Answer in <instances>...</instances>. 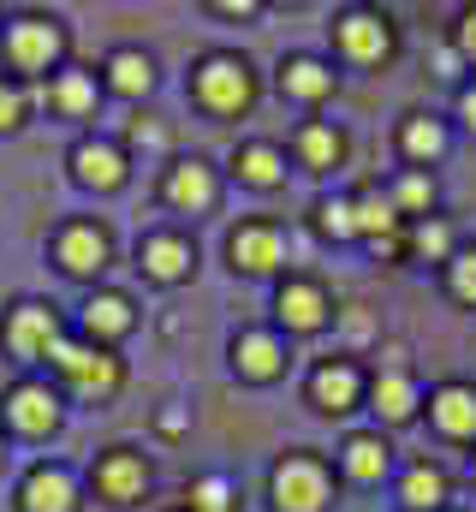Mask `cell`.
<instances>
[{
    "mask_svg": "<svg viewBox=\"0 0 476 512\" xmlns=\"http://www.w3.org/2000/svg\"><path fill=\"white\" fill-rule=\"evenodd\" d=\"M72 60V30L60 12H12L0 18V72L18 84H48Z\"/></svg>",
    "mask_w": 476,
    "mask_h": 512,
    "instance_id": "cell-1",
    "label": "cell"
},
{
    "mask_svg": "<svg viewBox=\"0 0 476 512\" xmlns=\"http://www.w3.org/2000/svg\"><path fill=\"white\" fill-rule=\"evenodd\" d=\"M381 191H387V203L399 209L405 227L423 221V215H435V197H441V191H435V173H423V167H405V173H399L393 185H381Z\"/></svg>",
    "mask_w": 476,
    "mask_h": 512,
    "instance_id": "cell-30",
    "label": "cell"
},
{
    "mask_svg": "<svg viewBox=\"0 0 476 512\" xmlns=\"http://www.w3.org/2000/svg\"><path fill=\"white\" fill-rule=\"evenodd\" d=\"M161 203L173 215H209L221 203V167L209 155H173L161 167Z\"/></svg>",
    "mask_w": 476,
    "mask_h": 512,
    "instance_id": "cell-10",
    "label": "cell"
},
{
    "mask_svg": "<svg viewBox=\"0 0 476 512\" xmlns=\"http://www.w3.org/2000/svg\"><path fill=\"white\" fill-rule=\"evenodd\" d=\"M447 471L429 465V459H411L405 477H399V507L405 512H447Z\"/></svg>",
    "mask_w": 476,
    "mask_h": 512,
    "instance_id": "cell-29",
    "label": "cell"
},
{
    "mask_svg": "<svg viewBox=\"0 0 476 512\" xmlns=\"http://www.w3.org/2000/svg\"><path fill=\"white\" fill-rule=\"evenodd\" d=\"M227 358H233V376L238 382H280L286 370H292V346H286V334L280 328H238L233 346H227Z\"/></svg>",
    "mask_w": 476,
    "mask_h": 512,
    "instance_id": "cell-14",
    "label": "cell"
},
{
    "mask_svg": "<svg viewBox=\"0 0 476 512\" xmlns=\"http://www.w3.org/2000/svg\"><path fill=\"white\" fill-rule=\"evenodd\" d=\"M179 512H185V507H179Z\"/></svg>",
    "mask_w": 476,
    "mask_h": 512,
    "instance_id": "cell-43",
    "label": "cell"
},
{
    "mask_svg": "<svg viewBox=\"0 0 476 512\" xmlns=\"http://www.w3.org/2000/svg\"><path fill=\"white\" fill-rule=\"evenodd\" d=\"M387 471H393V447H387L381 429H352V435L340 441V477H346V483L375 489Z\"/></svg>",
    "mask_w": 476,
    "mask_h": 512,
    "instance_id": "cell-25",
    "label": "cell"
},
{
    "mask_svg": "<svg viewBox=\"0 0 476 512\" xmlns=\"http://www.w3.org/2000/svg\"><path fill=\"white\" fill-rule=\"evenodd\" d=\"M429 423L447 441H476V387L471 382H441L429 393Z\"/></svg>",
    "mask_w": 476,
    "mask_h": 512,
    "instance_id": "cell-27",
    "label": "cell"
},
{
    "mask_svg": "<svg viewBox=\"0 0 476 512\" xmlns=\"http://www.w3.org/2000/svg\"><path fill=\"white\" fill-rule=\"evenodd\" d=\"M405 251L417 256V262H453V251H459V239H453V227L441 221V215H423V221H411L405 227Z\"/></svg>",
    "mask_w": 476,
    "mask_h": 512,
    "instance_id": "cell-31",
    "label": "cell"
},
{
    "mask_svg": "<svg viewBox=\"0 0 476 512\" xmlns=\"http://www.w3.org/2000/svg\"><path fill=\"white\" fill-rule=\"evenodd\" d=\"M459 126L476 137V78H459Z\"/></svg>",
    "mask_w": 476,
    "mask_h": 512,
    "instance_id": "cell-38",
    "label": "cell"
},
{
    "mask_svg": "<svg viewBox=\"0 0 476 512\" xmlns=\"http://www.w3.org/2000/svg\"><path fill=\"white\" fill-rule=\"evenodd\" d=\"M268 507L274 512H328L334 507V471L322 453L310 447H292L274 459L268 471Z\"/></svg>",
    "mask_w": 476,
    "mask_h": 512,
    "instance_id": "cell-5",
    "label": "cell"
},
{
    "mask_svg": "<svg viewBox=\"0 0 476 512\" xmlns=\"http://www.w3.org/2000/svg\"><path fill=\"white\" fill-rule=\"evenodd\" d=\"M96 78H102V90L119 96V102H149L155 96V84H161V72H155V54L149 48H114L102 66H96Z\"/></svg>",
    "mask_w": 476,
    "mask_h": 512,
    "instance_id": "cell-22",
    "label": "cell"
},
{
    "mask_svg": "<svg viewBox=\"0 0 476 512\" xmlns=\"http://www.w3.org/2000/svg\"><path fill=\"white\" fill-rule=\"evenodd\" d=\"M48 262L66 274V280H102L108 274V262H114V233H108V221H96V215H66L54 233H48Z\"/></svg>",
    "mask_w": 476,
    "mask_h": 512,
    "instance_id": "cell-7",
    "label": "cell"
},
{
    "mask_svg": "<svg viewBox=\"0 0 476 512\" xmlns=\"http://www.w3.org/2000/svg\"><path fill=\"white\" fill-rule=\"evenodd\" d=\"M393 143H399V155L411 161V167H435L447 149H453V126L441 120V114H423V108H411L405 120H399V131H393Z\"/></svg>",
    "mask_w": 476,
    "mask_h": 512,
    "instance_id": "cell-24",
    "label": "cell"
},
{
    "mask_svg": "<svg viewBox=\"0 0 476 512\" xmlns=\"http://www.w3.org/2000/svg\"><path fill=\"white\" fill-rule=\"evenodd\" d=\"M447 512H453V507H447Z\"/></svg>",
    "mask_w": 476,
    "mask_h": 512,
    "instance_id": "cell-42",
    "label": "cell"
},
{
    "mask_svg": "<svg viewBox=\"0 0 476 512\" xmlns=\"http://www.w3.org/2000/svg\"><path fill=\"white\" fill-rule=\"evenodd\" d=\"M274 322L280 334H322L334 322V298L316 274H286L274 286Z\"/></svg>",
    "mask_w": 476,
    "mask_h": 512,
    "instance_id": "cell-13",
    "label": "cell"
},
{
    "mask_svg": "<svg viewBox=\"0 0 476 512\" xmlns=\"http://www.w3.org/2000/svg\"><path fill=\"white\" fill-rule=\"evenodd\" d=\"M66 173H72L78 191L108 197V191H119V185L131 179V155H125L119 137H96V131H84V137L66 149Z\"/></svg>",
    "mask_w": 476,
    "mask_h": 512,
    "instance_id": "cell-11",
    "label": "cell"
},
{
    "mask_svg": "<svg viewBox=\"0 0 476 512\" xmlns=\"http://www.w3.org/2000/svg\"><path fill=\"white\" fill-rule=\"evenodd\" d=\"M471 477H476V459H471Z\"/></svg>",
    "mask_w": 476,
    "mask_h": 512,
    "instance_id": "cell-41",
    "label": "cell"
},
{
    "mask_svg": "<svg viewBox=\"0 0 476 512\" xmlns=\"http://www.w3.org/2000/svg\"><path fill=\"white\" fill-rule=\"evenodd\" d=\"M30 126V84H18V78H6L0 72V137H12V131Z\"/></svg>",
    "mask_w": 476,
    "mask_h": 512,
    "instance_id": "cell-34",
    "label": "cell"
},
{
    "mask_svg": "<svg viewBox=\"0 0 476 512\" xmlns=\"http://www.w3.org/2000/svg\"><path fill=\"white\" fill-rule=\"evenodd\" d=\"M137 143H143V149H161V126H149V120H131V126H125V155H131Z\"/></svg>",
    "mask_w": 476,
    "mask_h": 512,
    "instance_id": "cell-37",
    "label": "cell"
},
{
    "mask_svg": "<svg viewBox=\"0 0 476 512\" xmlns=\"http://www.w3.org/2000/svg\"><path fill=\"white\" fill-rule=\"evenodd\" d=\"M227 167H233V179L244 191H280L286 185V149L268 143V137H244L227 155Z\"/></svg>",
    "mask_w": 476,
    "mask_h": 512,
    "instance_id": "cell-26",
    "label": "cell"
},
{
    "mask_svg": "<svg viewBox=\"0 0 476 512\" xmlns=\"http://www.w3.org/2000/svg\"><path fill=\"white\" fill-rule=\"evenodd\" d=\"M6 459H12V453H6V435H0V477H6Z\"/></svg>",
    "mask_w": 476,
    "mask_h": 512,
    "instance_id": "cell-40",
    "label": "cell"
},
{
    "mask_svg": "<svg viewBox=\"0 0 476 512\" xmlns=\"http://www.w3.org/2000/svg\"><path fill=\"white\" fill-rule=\"evenodd\" d=\"M209 12H215V18H256L262 6H256V0H215Z\"/></svg>",
    "mask_w": 476,
    "mask_h": 512,
    "instance_id": "cell-39",
    "label": "cell"
},
{
    "mask_svg": "<svg viewBox=\"0 0 476 512\" xmlns=\"http://www.w3.org/2000/svg\"><path fill=\"white\" fill-rule=\"evenodd\" d=\"M447 292H453L459 304H471V310H476V245L453 251V262H447Z\"/></svg>",
    "mask_w": 476,
    "mask_h": 512,
    "instance_id": "cell-35",
    "label": "cell"
},
{
    "mask_svg": "<svg viewBox=\"0 0 476 512\" xmlns=\"http://www.w3.org/2000/svg\"><path fill=\"white\" fill-rule=\"evenodd\" d=\"M292 161L304 173H334L346 161V131L334 126V120H304V126L292 131Z\"/></svg>",
    "mask_w": 476,
    "mask_h": 512,
    "instance_id": "cell-28",
    "label": "cell"
},
{
    "mask_svg": "<svg viewBox=\"0 0 476 512\" xmlns=\"http://www.w3.org/2000/svg\"><path fill=\"white\" fill-rule=\"evenodd\" d=\"M78 507H84V483L60 459H36L12 483V512H78Z\"/></svg>",
    "mask_w": 476,
    "mask_h": 512,
    "instance_id": "cell-12",
    "label": "cell"
},
{
    "mask_svg": "<svg viewBox=\"0 0 476 512\" xmlns=\"http://www.w3.org/2000/svg\"><path fill=\"white\" fill-rule=\"evenodd\" d=\"M274 90H280L286 102H298V108H322V102H334L340 72H334V60L298 48V54H280V66H274Z\"/></svg>",
    "mask_w": 476,
    "mask_h": 512,
    "instance_id": "cell-18",
    "label": "cell"
},
{
    "mask_svg": "<svg viewBox=\"0 0 476 512\" xmlns=\"http://www.w3.org/2000/svg\"><path fill=\"white\" fill-rule=\"evenodd\" d=\"M60 423H66V393L48 376H18V382L0 387V435L48 441Z\"/></svg>",
    "mask_w": 476,
    "mask_h": 512,
    "instance_id": "cell-6",
    "label": "cell"
},
{
    "mask_svg": "<svg viewBox=\"0 0 476 512\" xmlns=\"http://www.w3.org/2000/svg\"><path fill=\"white\" fill-rule=\"evenodd\" d=\"M185 90H191V102H197L203 114L233 120V114H250V108H256V66H250L238 48H209V54L191 66Z\"/></svg>",
    "mask_w": 476,
    "mask_h": 512,
    "instance_id": "cell-2",
    "label": "cell"
},
{
    "mask_svg": "<svg viewBox=\"0 0 476 512\" xmlns=\"http://www.w3.org/2000/svg\"><path fill=\"white\" fill-rule=\"evenodd\" d=\"M453 54L476 72V6H465V12H459V24H453Z\"/></svg>",
    "mask_w": 476,
    "mask_h": 512,
    "instance_id": "cell-36",
    "label": "cell"
},
{
    "mask_svg": "<svg viewBox=\"0 0 476 512\" xmlns=\"http://www.w3.org/2000/svg\"><path fill=\"white\" fill-rule=\"evenodd\" d=\"M149 483H155V465H149V453L131 447V441H114V447H102V453L90 459V495H96L102 507H137V501L149 495Z\"/></svg>",
    "mask_w": 476,
    "mask_h": 512,
    "instance_id": "cell-8",
    "label": "cell"
},
{
    "mask_svg": "<svg viewBox=\"0 0 476 512\" xmlns=\"http://www.w3.org/2000/svg\"><path fill=\"white\" fill-rule=\"evenodd\" d=\"M310 227H316V239H328V245H352L357 239L352 197H316V203H310Z\"/></svg>",
    "mask_w": 476,
    "mask_h": 512,
    "instance_id": "cell-32",
    "label": "cell"
},
{
    "mask_svg": "<svg viewBox=\"0 0 476 512\" xmlns=\"http://www.w3.org/2000/svg\"><path fill=\"white\" fill-rule=\"evenodd\" d=\"M137 274H143L149 286H185V280L197 274V245H191V233H179V227L143 233V239H137Z\"/></svg>",
    "mask_w": 476,
    "mask_h": 512,
    "instance_id": "cell-15",
    "label": "cell"
},
{
    "mask_svg": "<svg viewBox=\"0 0 476 512\" xmlns=\"http://www.w3.org/2000/svg\"><path fill=\"white\" fill-rule=\"evenodd\" d=\"M328 30H334V54L352 60V66H381V60H393V48H399L393 18L375 12V6H346V12H334Z\"/></svg>",
    "mask_w": 476,
    "mask_h": 512,
    "instance_id": "cell-9",
    "label": "cell"
},
{
    "mask_svg": "<svg viewBox=\"0 0 476 512\" xmlns=\"http://www.w3.org/2000/svg\"><path fill=\"white\" fill-rule=\"evenodd\" d=\"M66 334H72V328H66L60 304H48V298H12V304L0 310V352H6L18 370L48 364V352H54Z\"/></svg>",
    "mask_w": 476,
    "mask_h": 512,
    "instance_id": "cell-4",
    "label": "cell"
},
{
    "mask_svg": "<svg viewBox=\"0 0 476 512\" xmlns=\"http://www.w3.org/2000/svg\"><path fill=\"white\" fill-rule=\"evenodd\" d=\"M286 227L280 221H262V215H250V221H238L233 233H227V262H233V274H280L286 268Z\"/></svg>",
    "mask_w": 476,
    "mask_h": 512,
    "instance_id": "cell-17",
    "label": "cell"
},
{
    "mask_svg": "<svg viewBox=\"0 0 476 512\" xmlns=\"http://www.w3.org/2000/svg\"><path fill=\"white\" fill-rule=\"evenodd\" d=\"M352 221H357V239H363L375 256H399L405 251V221H399V209L387 203L381 185L352 191Z\"/></svg>",
    "mask_w": 476,
    "mask_h": 512,
    "instance_id": "cell-20",
    "label": "cell"
},
{
    "mask_svg": "<svg viewBox=\"0 0 476 512\" xmlns=\"http://www.w3.org/2000/svg\"><path fill=\"white\" fill-rule=\"evenodd\" d=\"M185 512H238V483L221 477V471L197 477V483L185 489Z\"/></svg>",
    "mask_w": 476,
    "mask_h": 512,
    "instance_id": "cell-33",
    "label": "cell"
},
{
    "mask_svg": "<svg viewBox=\"0 0 476 512\" xmlns=\"http://www.w3.org/2000/svg\"><path fill=\"white\" fill-rule=\"evenodd\" d=\"M137 328V304H131V292H119V286H90L84 292V304H78V340H90V346H108L114 352L119 340Z\"/></svg>",
    "mask_w": 476,
    "mask_h": 512,
    "instance_id": "cell-16",
    "label": "cell"
},
{
    "mask_svg": "<svg viewBox=\"0 0 476 512\" xmlns=\"http://www.w3.org/2000/svg\"><path fill=\"white\" fill-rule=\"evenodd\" d=\"M42 102H48V114H54V120H90V114H96V102H102V78H96V66L66 60V66L42 84Z\"/></svg>",
    "mask_w": 476,
    "mask_h": 512,
    "instance_id": "cell-21",
    "label": "cell"
},
{
    "mask_svg": "<svg viewBox=\"0 0 476 512\" xmlns=\"http://www.w3.org/2000/svg\"><path fill=\"white\" fill-rule=\"evenodd\" d=\"M363 393H369V376L357 370L352 358H322L310 370V405L322 417H352L357 405H363Z\"/></svg>",
    "mask_w": 476,
    "mask_h": 512,
    "instance_id": "cell-19",
    "label": "cell"
},
{
    "mask_svg": "<svg viewBox=\"0 0 476 512\" xmlns=\"http://www.w3.org/2000/svg\"><path fill=\"white\" fill-rule=\"evenodd\" d=\"M363 405L387 423V429H399V423H411L417 411H423V393H417V376L411 370H375L369 376V393H363Z\"/></svg>",
    "mask_w": 476,
    "mask_h": 512,
    "instance_id": "cell-23",
    "label": "cell"
},
{
    "mask_svg": "<svg viewBox=\"0 0 476 512\" xmlns=\"http://www.w3.org/2000/svg\"><path fill=\"white\" fill-rule=\"evenodd\" d=\"M48 370H54V387H60V393H72V399H84V405H102V399H114L119 387H125V358L108 352V346L78 340V334H66V340L48 352Z\"/></svg>",
    "mask_w": 476,
    "mask_h": 512,
    "instance_id": "cell-3",
    "label": "cell"
}]
</instances>
